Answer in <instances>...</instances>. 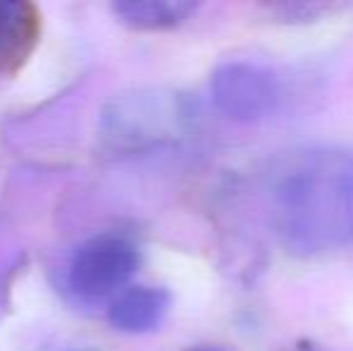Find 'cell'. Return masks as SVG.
Returning a JSON list of instances; mask_svg holds the SVG:
<instances>
[{
  "label": "cell",
  "instance_id": "cell-10",
  "mask_svg": "<svg viewBox=\"0 0 353 351\" xmlns=\"http://www.w3.org/2000/svg\"><path fill=\"white\" fill-rule=\"evenodd\" d=\"M296 351H317V349H312V347H301V349H296Z\"/></svg>",
  "mask_w": 353,
  "mask_h": 351
},
{
  "label": "cell",
  "instance_id": "cell-12",
  "mask_svg": "<svg viewBox=\"0 0 353 351\" xmlns=\"http://www.w3.org/2000/svg\"><path fill=\"white\" fill-rule=\"evenodd\" d=\"M0 305H3V303H0Z\"/></svg>",
  "mask_w": 353,
  "mask_h": 351
},
{
  "label": "cell",
  "instance_id": "cell-5",
  "mask_svg": "<svg viewBox=\"0 0 353 351\" xmlns=\"http://www.w3.org/2000/svg\"><path fill=\"white\" fill-rule=\"evenodd\" d=\"M41 37V17L32 3L0 0V77L17 72Z\"/></svg>",
  "mask_w": 353,
  "mask_h": 351
},
{
  "label": "cell",
  "instance_id": "cell-8",
  "mask_svg": "<svg viewBox=\"0 0 353 351\" xmlns=\"http://www.w3.org/2000/svg\"><path fill=\"white\" fill-rule=\"evenodd\" d=\"M272 10H274L276 17H281L283 22H307V19L322 17V12L330 8L315 3H288V5H274Z\"/></svg>",
  "mask_w": 353,
  "mask_h": 351
},
{
  "label": "cell",
  "instance_id": "cell-2",
  "mask_svg": "<svg viewBox=\"0 0 353 351\" xmlns=\"http://www.w3.org/2000/svg\"><path fill=\"white\" fill-rule=\"evenodd\" d=\"M197 108L185 94L142 89L118 97L101 118V135L118 152H149L190 137Z\"/></svg>",
  "mask_w": 353,
  "mask_h": 351
},
{
  "label": "cell",
  "instance_id": "cell-4",
  "mask_svg": "<svg viewBox=\"0 0 353 351\" xmlns=\"http://www.w3.org/2000/svg\"><path fill=\"white\" fill-rule=\"evenodd\" d=\"M212 101L226 118L257 123L281 106V77L255 61H226L212 72Z\"/></svg>",
  "mask_w": 353,
  "mask_h": 351
},
{
  "label": "cell",
  "instance_id": "cell-9",
  "mask_svg": "<svg viewBox=\"0 0 353 351\" xmlns=\"http://www.w3.org/2000/svg\"><path fill=\"white\" fill-rule=\"evenodd\" d=\"M185 351H226L223 347H216V344H200V347H190Z\"/></svg>",
  "mask_w": 353,
  "mask_h": 351
},
{
  "label": "cell",
  "instance_id": "cell-3",
  "mask_svg": "<svg viewBox=\"0 0 353 351\" xmlns=\"http://www.w3.org/2000/svg\"><path fill=\"white\" fill-rule=\"evenodd\" d=\"M140 267V250L130 239L99 234L79 243L65 267V284L82 303L111 301Z\"/></svg>",
  "mask_w": 353,
  "mask_h": 351
},
{
  "label": "cell",
  "instance_id": "cell-1",
  "mask_svg": "<svg viewBox=\"0 0 353 351\" xmlns=\"http://www.w3.org/2000/svg\"><path fill=\"white\" fill-rule=\"evenodd\" d=\"M270 221L281 248L317 258L353 241V152L310 147L288 152L267 174Z\"/></svg>",
  "mask_w": 353,
  "mask_h": 351
},
{
  "label": "cell",
  "instance_id": "cell-7",
  "mask_svg": "<svg viewBox=\"0 0 353 351\" xmlns=\"http://www.w3.org/2000/svg\"><path fill=\"white\" fill-rule=\"evenodd\" d=\"M200 5L190 0H121L111 10L121 24L137 32H163L185 24Z\"/></svg>",
  "mask_w": 353,
  "mask_h": 351
},
{
  "label": "cell",
  "instance_id": "cell-6",
  "mask_svg": "<svg viewBox=\"0 0 353 351\" xmlns=\"http://www.w3.org/2000/svg\"><path fill=\"white\" fill-rule=\"evenodd\" d=\"M171 308V294L163 286H128L108 303V323L125 334L157 330Z\"/></svg>",
  "mask_w": 353,
  "mask_h": 351
},
{
  "label": "cell",
  "instance_id": "cell-11",
  "mask_svg": "<svg viewBox=\"0 0 353 351\" xmlns=\"http://www.w3.org/2000/svg\"><path fill=\"white\" fill-rule=\"evenodd\" d=\"M70 351H94V349H70Z\"/></svg>",
  "mask_w": 353,
  "mask_h": 351
}]
</instances>
